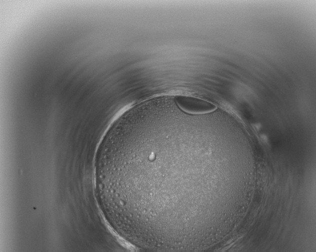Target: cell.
Instances as JSON below:
<instances>
[{
  "instance_id": "6da1fadb",
  "label": "cell",
  "mask_w": 316,
  "mask_h": 252,
  "mask_svg": "<svg viewBox=\"0 0 316 252\" xmlns=\"http://www.w3.org/2000/svg\"><path fill=\"white\" fill-rule=\"evenodd\" d=\"M202 115L174 102L124 114L101 154L100 179L118 231L163 248L201 242L204 211Z\"/></svg>"
}]
</instances>
